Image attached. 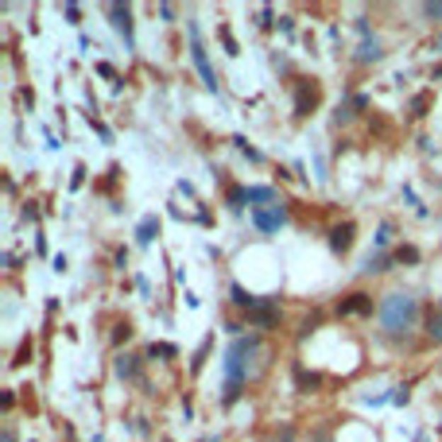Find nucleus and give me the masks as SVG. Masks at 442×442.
Wrapping results in <instances>:
<instances>
[{
	"label": "nucleus",
	"instance_id": "obj_24",
	"mask_svg": "<svg viewBox=\"0 0 442 442\" xmlns=\"http://www.w3.org/2000/svg\"><path fill=\"white\" fill-rule=\"evenodd\" d=\"M202 442H217V438H202Z\"/></svg>",
	"mask_w": 442,
	"mask_h": 442
},
{
	"label": "nucleus",
	"instance_id": "obj_15",
	"mask_svg": "<svg viewBox=\"0 0 442 442\" xmlns=\"http://www.w3.org/2000/svg\"><path fill=\"white\" fill-rule=\"evenodd\" d=\"M427 338H431V341H438V346H442V310H435V314L427 318Z\"/></svg>",
	"mask_w": 442,
	"mask_h": 442
},
{
	"label": "nucleus",
	"instance_id": "obj_14",
	"mask_svg": "<svg viewBox=\"0 0 442 442\" xmlns=\"http://www.w3.org/2000/svg\"><path fill=\"white\" fill-rule=\"evenodd\" d=\"M392 260H396V256H388V252H376V256H368V260H365L361 272H388Z\"/></svg>",
	"mask_w": 442,
	"mask_h": 442
},
{
	"label": "nucleus",
	"instance_id": "obj_4",
	"mask_svg": "<svg viewBox=\"0 0 442 442\" xmlns=\"http://www.w3.org/2000/svg\"><path fill=\"white\" fill-rule=\"evenodd\" d=\"M288 221V210L283 206H272V210H252V225L260 229V233H276V229Z\"/></svg>",
	"mask_w": 442,
	"mask_h": 442
},
{
	"label": "nucleus",
	"instance_id": "obj_1",
	"mask_svg": "<svg viewBox=\"0 0 442 442\" xmlns=\"http://www.w3.org/2000/svg\"><path fill=\"white\" fill-rule=\"evenodd\" d=\"M415 318H419V302H415L412 295L396 291V295H384V299H380V326H384L388 334L412 330Z\"/></svg>",
	"mask_w": 442,
	"mask_h": 442
},
{
	"label": "nucleus",
	"instance_id": "obj_10",
	"mask_svg": "<svg viewBox=\"0 0 442 442\" xmlns=\"http://www.w3.org/2000/svg\"><path fill=\"white\" fill-rule=\"evenodd\" d=\"M314 101H318V86H299V101H295V113H299V117H307V113L314 109Z\"/></svg>",
	"mask_w": 442,
	"mask_h": 442
},
{
	"label": "nucleus",
	"instance_id": "obj_9",
	"mask_svg": "<svg viewBox=\"0 0 442 442\" xmlns=\"http://www.w3.org/2000/svg\"><path fill=\"white\" fill-rule=\"evenodd\" d=\"M155 237H159V217L147 214V217L140 221V229H136V244H144V249H147V244H152Z\"/></svg>",
	"mask_w": 442,
	"mask_h": 442
},
{
	"label": "nucleus",
	"instance_id": "obj_22",
	"mask_svg": "<svg viewBox=\"0 0 442 442\" xmlns=\"http://www.w3.org/2000/svg\"><path fill=\"white\" fill-rule=\"evenodd\" d=\"M412 109H415V117H423V109H427V97H415Z\"/></svg>",
	"mask_w": 442,
	"mask_h": 442
},
{
	"label": "nucleus",
	"instance_id": "obj_13",
	"mask_svg": "<svg viewBox=\"0 0 442 442\" xmlns=\"http://www.w3.org/2000/svg\"><path fill=\"white\" fill-rule=\"evenodd\" d=\"M295 384H299V392H310V388H318V384H322V376L307 373V368H295Z\"/></svg>",
	"mask_w": 442,
	"mask_h": 442
},
{
	"label": "nucleus",
	"instance_id": "obj_18",
	"mask_svg": "<svg viewBox=\"0 0 442 442\" xmlns=\"http://www.w3.org/2000/svg\"><path fill=\"white\" fill-rule=\"evenodd\" d=\"M396 260L400 264H415V260H419V249H412V244H407V249H396Z\"/></svg>",
	"mask_w": 442,
	"mask_h": 442
},
{
	"label": "nucleus",
	"instance_id": "obj_3",
	"mask_svg": "<svg viewBox=\"0 0 442 442\" xmlns=\"http://www.w3.org/2000/svg\"><path fill=\"white\" fill-rule=\"evenodd\" d=\"M276 322H280V302L276 299H260V307L249 310V326H256V330H268Z\"/></svg>",
	"mask_w": 442,
	"mask_h": 442
},
{
	"label": "nucleus",
	"instance_id": "obj_20",
	"mask_svg": "<svg viewBox=\"0 0 442 442\" xmlns=\"http://www.w3.org/2000/svg\"><path fill=\"white\" fill-rule=\"evenodd\" d=\"M175 353H178L175 346H152L147 349V357H175Z\"/></svg>",
	"mask_w": 442,
	"mask_h": 442
},
{
	"label": "nucleus",
	"instance_id": "obj_12",
	"mask_svg": "<svg viewBox=\"0 0 442 442\" xmlns=\"http://www.w3.org/2000/svg\"><path fill=\"white\" fill-rule=\"evenodd\" d=\"M244 194H249V206H264V202H276V191L272 186H244Z\"/></svg>",
	"mask_w": 442,
	"mask_h": 442
},
{
	"label": "nucleus",
	"instance_id": "obj_6",
	"mask_svg": "<svg viewBox=\"0 0 442 442\" xmlns=\"http://www.w3.org/2000/svg\"><path fill=\"white\" fill-rule=\"evenodd\" d=\"M330 249L338 252V256L353 249V221H341V225L330 229Z\"/></svg>",
	"mask_w": 442,
	"mask_h": 442
},
{
	"label": "nucleus",
	"instance_id": "obj_19",
	"mask_svg": "<svg viewBox=\"0 0 442 442\" xmlns=\"http://www.w3.org/2000/svg\"><path fill=\"white\" fill-rule=\"evenodd\" d=\"M272 442H295V427H291V423H283L280 431H272Z\"/></svg>",
	"mask_w": 442,
	"mask_h": 442
},
{
	"label": "nucleus",
	"instance_id": "obj_11",
	"mask_svg": "<svg viewBox=\"0 0 442 442\" xmlns=\"http://www.w3.org/2000/svg\"><path fill=\"white\" fill-rule=\"evenodd\" d=\"M229 295H233V307H241V310H256L260 307V299L252 291H244L241 283H233V288H229Z\"/></svg>",
	"mask_w": 442,
	"mask_h": 442
},
{
	"label": "nucleus",
	"instance_id": "obj_2",
	"mask_svg": "<svg viewBox=\"0 0 442 442\" xmlns=\"http://www.w3.org/2000/svg\"><path fill=\"white\" fill-rule=\"evenodd\" d=\"M191 59H194V67H198L202 81H206V89H214V94H217V74H214V67H210V59H206V51H202L198 31H194V28H191Z\"/></svg>",
	"mask_w": 442,
	"mask_h": 442
},
{
	"label": "nucleus",
	"instance_id": "obj_16",
	"mask_svg": "<svg viewBox=\"0 0 442 442\" xmlns=\"http://www.w3.org/2000/svg\"><path fill=\"white\" fill-rule=\"evenodd\" d=\"M380 43H376V39H373V43H365L361 47V51H357V59H361V62H376V59H380Z\"/></svg>",
	"mask_w": 442,
	"mask_h": 442
},
{
	"label": "nucleus",
	"instance_id": "obj_7",
	"mask_svg": "<svg viewBox=\"0 0 442 442\" xmlns=\"http://www.w3.org/2000/svg\"><path fill=\"white\" fill-rule=\"evenodd\" d=\"M338 314H373V295L353 291L349 299H341V302H338Z\"/></svg>",
	"mask_w": 442,
	"mask_h": 442
},
{
	"label": "nucleus",
	"instance_id": "obj_21",
	"mask_svg": "<svg viewBox=\"0 0 442 442\" xmlns=\"http://www.w3.org/2000/svg\"><path fill=\"white\" fill-rule=\"evenodd\" d=\"M388 233H392V225L384 221V225H380V233H376V244H388Z\"/></svg>",
	"mask_w": 442,
	"mask_h": 442
},
{
	"label": "nucleus",
	"instance_id": "obj_5",
	"mask_svg": "<svg viewBox=\"0 0 442 442\" xmlns=\"http://www.w3.org/2000/svg\"><path fill=\"white\" fill-rule=\"evenodd\" d=\"M109 16H113V28H117L120 35H125V43L132 47V8H128V4H113Z\"/></svg>",
	"mask_w": 442,
	"mask_h": 442
},
{
	"label": "nucleus",
	"instance_id": "obj_17",
	"mask_svg": "<svg viewBox=\"0 0 442 442\" xmlns=\"http://www.w3.org/2000/svg\"><path fill=\"white\" fill-rule=\"evenodd\" d=\"M225 202H229V210H241L244 202H249V194L241 191V186H229V194H225Z\"/></svg>",
	"mask_w": 442,
	"mask_h": 442
},
{
	"label": "nucleus",
	"instance_id": "obj_8",
	"mask_svg": "<svg viewBox=\"0 0 442 442\" xmlns=\"http://www.w3.org/2000/svg\"><path fill=\"white\" fill-rule=\"evenodd\" d=\"M113 368H117L120 380H140V357H132V353H120Z\"/></svg>",
	"mask_w": 442,
	"mask_h": 442
},
{
	"label": "nucleus",
	"instance_id": "obj_23",
	"mask_svg": "<svg viewBox=\"0 0 442 442\" xmlns=\"http://www.w3.org/2000/svg\"><path fill=\"white\" fill-rule=\"evenodd\" d=\"M423 16H442V4H423Z\"/></svg>",
	"mask_w": 442,
	"mask_h": 442
}]
</instances>
